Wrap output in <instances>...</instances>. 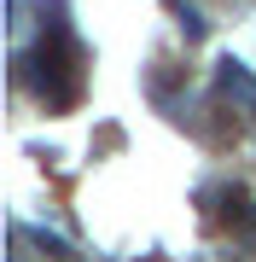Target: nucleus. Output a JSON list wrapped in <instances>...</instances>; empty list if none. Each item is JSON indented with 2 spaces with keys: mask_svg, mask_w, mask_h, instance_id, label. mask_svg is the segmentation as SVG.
Returning a JSON list of instances; mask_svg holds the SVG:
<instances>
[{
  "mask_svg": "<svg viewBox=\"0 0 256 262\" xmlns=\"http://www.w3.org/2000/svg\"><path fill=\"white\" fill-rule=\"evenodd\" d=\"M216 82H221V94H245L256 105V82H250V70L239 64V58H221V64H216Z\"/></svg>",
  "mask_w": 256,
  "mask_h": 262,
  "instance_id": "nucleus-1",
  "label": "nucleus"
},
{
  "mask_svg": "<svg viewBox=\"0 0 256 262\" xmlns=\"http://www.w3.org/2000/svg\"><path fill=\"white\" fill-rule=\"evenodd\" d=\"M221 215H227V227H239V233H256V198L245 187L227 192V210H221Z\"/></svg>",
  "mask_w": 256,
  "mask_h": 262,
  "instance_id": "nucleus-2",
  "label": "nucleus"
},
{
  "mask_svg": "<svg viewBox=\"0 0 256 262\" xmlns=\"http://www.w3.org/2000/svg\"><path fill=\"white\" fill-rule=\"evenodd\" d=\"M29 239H35V245H41V251H47L53 262H70V245L58 239V233H47V227H35V233H29Z\"/></svg>",
  "mask_w": 256,
  "mask_h": 262,
  "instance_id": "nucleus-3",
  "label": "nucleus"
},
{
  "mask_svg": "<svg viewBox=\"0 0 256 262\" xmlns=\"http://www.w3.org/2000/svg\"><path fill=\"white\" fill-rule=\"evenodd\" d=\"M204 29H210V24L198 18V12H192V6H180V35H187V41H198Z\"/></svg>",
  "mask_w": 256,
  "mask_h": 262,
  "instance_id": "nucleus-4",
  "label": "nucleus"
}]
</instances>
